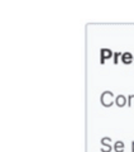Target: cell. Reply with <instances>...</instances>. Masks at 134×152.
Listing matches in <instances>:
<instances>
[{"mask_svg":"<svg viewBox=\"0 0 134 152\" xmlns=\"http://www.w3.org/2000/svg\"><path fill=\"white\" fill-rule=\"evenodd\" d=\"M100 103H101L105 108L111 107L113 104L115 103V100H114V94H113V91H109V90H106V91L101 93V95H100Z\"/></svg>","mask_w":134,"mask_h":152,"instance_id":"obj_1","label":"cell"},{"mask_svg":"<svg viewBox=\"0 0 134 152\" xmlns=\"http://www.w3.org/2000/svg\"><path fill=\"white\" fill-rule=\"evenodd\" d=\"M100 143H101V147H100V151L101 152H110L111 148L114 150V147L111 146V138L110 137H103Z\"/></svg>","mask_w":134,"mask_h":152,"instance_id":"obj_2","label":"cell"},{"mask_svg":"<svg viewBox=\"0 0 134 152\" xmlns=\"http://www.w3.org/2000/svg\"><path fill=\"white\" fill-rule=\"evenodd\" d=\"M114 57V52L109 48H101L100 50V64H105L106 60H110Z\"/></svg>","mask_w":134,"mask_h":152,"instance_id":"obj_3","label":"cell"},{"mask_svg":"<svg viewBox=\"0 0 134 152\" xmlns=\"http://www.w3.org/2000/svg\"><path fill=\"white\" fill-rule=\"evenodd\" d=\"M134 61V55H132L130 52H124L122 56V62L125 65H130Z\"/></svg>","mask_w":134,"mask_h":152,"instance_id":"obj_4","label":"cell"},{"mask_svg":"<svg viewBox=\"0 0 134 152\" xmlns=\"http://www.w3.org/2000/svg\"><path fill=\"white\" fill-rule=\"evenodd\" d=\"M115 104L119 107V108H123L125 107V104H128V99L127 96H124V95H118V96H115Z\"/></svg>","mask_w":134,"mask_h":152,"instance_id":"obj_5","label":"cell"},{"mask_svg":"<svg viewBox=\"0 0 134 152\" xmlns=\"http://www.w3.org/2000/svg\"><path fill=\"white\" fill-rule=\"evenodd\" d=\"M113 147H114V151L115 152H124V147H125V145H124L123 141H115Z\"/></svg>","mask_w":134,"mask_h":152,"instance_id":"obj_6","label":"cell"},{"mask_svg":"<svg viewBox=\"0 0 134 152\" xmlns=\"http://www.w3.org/2000/svg\"><path fill=\"white\" fill-rule=\"evenodd\" d=\"M122 56H123V53L122 52H114V57H113V62L114 64H118L119 62V58H122Z\"/></svg>","mask_w":134,"mask_h":152,"instance_id":"obj_7","label":"cell"},{"mask_svg":"<svg viewBox=\"0 0 134 152\" xmlns=\"http://www.w3.org/2000/svg\"><path fill=\"white\" fill-rule=\"evenodd\" d=\"M133 100H134V95H129V96H128V105L129 107H132Z\"/></svg>","mask_w":134,"mask_h":152,"instance_id":"obj_8","label":"cell"},{"mask_svg":"<svg viewBox=\"0 0 134 152\" xmlns=\"http://www.w3.org/2000/svg\"><path fill=\"white\" fill-rule=\"evenodd\" d=\"M132 152H134V141L132 142Z\"/></svg>","mask_w":134,"mask_h":152,"instance_id":"obj_9","label":"cell"}]
</instances>
